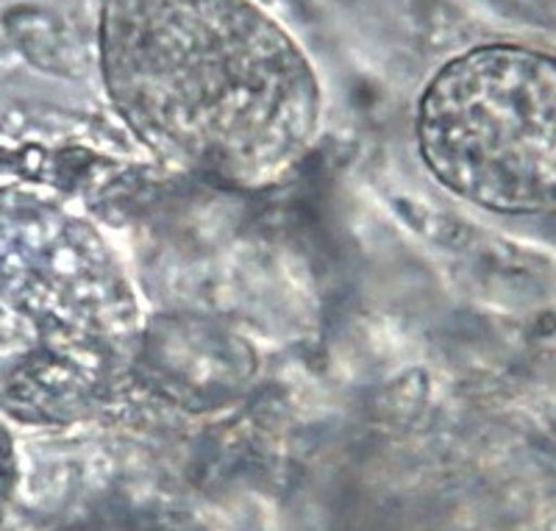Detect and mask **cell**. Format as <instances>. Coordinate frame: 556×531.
<instances>
[{"mask_svg": "<svg viewBox=\"0 0 556 531\" xmlns=\"http://www.w3.org/2000/svg\"><path fill=\"white\" fill-rule=\"evenodd\" d=\"M101 64L123 123L184 173L262 190L315 146V71L251 0H103Z\"/></svg>", "mask_w": 556, "mask_h": 531, "instance_id": "obj_1", "label": "cell"}, {"mask_svg": "<svg viewBox=\"0 0 556 531\" xmlns=\"http://www.w3.org/2000/svg\"><path fill=\"white\" fill-rule=\"evenodd\" d=\"M146 323L121 253L78 212L0 192V406L78 418L137 379Z\"/></svg>", "mask_w": 556, "mask_h": 531, "instance_id": "obj_2", "label": "cell"}, {"mask_svg": "<svg viewBox=\"0 0 556 531\" xmlns=\"http://www.w3.org/2000/svg\"><path fill=\"white\" fill-rule=\"evenodd\" d=\"M417 151L462 201L504 215L556 210V56L484 45L431 78Z\"/></svg>", "mask_w": 556, "mask_h": 531, "instance_id": "obj_3", "label": "cell"}, {"mask_svg": "<svg viewBox=\"0 0 556 531\" xmlns=\"http://www.w3.org/2000/svg\"><path fill=\"white\" fill-rule=\"evenodd\" d=\"M9 481H12V448H9L7 431L0 429V509L9 495Z\"/></svg>", "mask_w": 556, "mask_h": 531, "instance_id": "obj_4", "label": "cell"}]
</instances>
